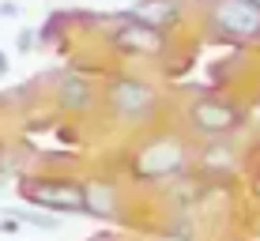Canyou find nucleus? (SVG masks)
Returning a JSON list of instances; mask_svg holds the SVG:
<instances>
[{"label": "nucleus", "mask_w": 260, "mask_h": 241, "mask_svg": "<svg viewBox=\"0 0 260 241\" xmlns=\"http://www.w3.org/2000/svg\"><path fill=\"white\" fill-rule=\"evenodd\" d=\"M204 162H208V166H222V169H230V166H234V155H230V151H226V155H204Z\"/></svg>", "instance_id": "obj_11"}, {"label": "nucleus", "mask_w": 260, "mask_h": 241, "mask_svg": "<svg viewBox=\"0 0 260 241\" xmlns=\"http://www.w3.org/2000/svg\"><path fill=\"white\" fill-rule=\"evenodd\" d=\"M19 49H34V34H30V30L19 34Z\"/></svg>", "instance_id": "obj_13"}, {"label": "nucleus", "mask_w": 260, "mask_h": 241, "mask_svg": "<svg viewBox=\"0 0 260 241\" xmlns=\"http://www.w3.org/2000/svg\"><path fill=\"white\" fill-rule=\"evenodd\" d=\"M57 98H60V106H64V110H87L94 94H91V87H87V79L64 76V79H60V87H57Z\"/></svg>", "instance_id": "obj_9"}, {"label": "nucleus", "mask_w": 260, "mask_h": 241, "mask_svg": "<svg viewBox=\"0 0 260 241\" xmlns=\"http://www.w3.org/2000/svg\"><path fill=\"white\" fill-rule=\"evenodd\" d=\"M113 46L124 53H136V57H162L166 53V34L151 30L143 23H124L121 30H113Z\"/></svg>", "instance_id": "obj_6"}, {"label": "nucleus", "mask_w": 260, "mask_h": 241, "mask_svg": "<svg viewBox=\"0 0 260 241\" xmlns=\"http://www.w3.org/2000/svg\"><path fill=\"white\" fill-rule=\"evenodd\" d=\"M128 19L166 34L170 26H177V19H181V8H177V0H140V4L128 12Z\"/></svg>", "instance_id": "obj_7"}, {"label": "nucleus", "mask_w": 260, "mask_h": 241, "mask_svg": "<svg viewBox=\"0 0 260 241\" xmlns=\"http://www.w3.org/2000/svg\"><path fill=\"white\" fill-rule=\"evenodd\" d=\"M87 215L98 219L117 215V189L110 181H87Z\"/></svg>", "instance_id": "obj_8"}, {"label": "nucleus", "mask_w": 260, "mask_h": 241, "mask_svg": "<svg viewBox=\"0 0 260 241\" xmlns=\"http://www.w3.org/2000/svg\"><path fill=\"white\" fill-rule=\"evenodd\" d=\"M19 219H23V222H30V226H38V230H57V226H60V219L42 215V211H19Z\"/></svg>", "instance_id": "obj_10"}, {"label": "nucleus", "mask_w": 260, "mask_h": 241, "mask_svg": "<svg viewBox=\"0 0 260 241\" xmlns=\"http://www.w3.org/2000/svg\"><path fill=\"white\" fill-rule=\"evenodd\" d=\"M8 72V57H4V49H0V76Z\"/></svg>", "instance_id": "obj_15"}, {"label": "nucleus", "mask_w": 260, "mask_h": 241, "mask_svg": "<svg viewBox=\"0 0 260 241\" xmlns=\"http://www.w3.org/2000/svg\"><path fill=\"white\" fill-rule=\"evenodd\" d=\"M19 226H23V219H19V215L0 219V230H4V234H19Z\"/></svg>", "instance_id": "obj_12"}, {"label": "nucleus", "mask_w": 260, "mask_h": 241, "mask_svg": "<svg viewBox=\"0 0 260 241\" xmlns=\"http://www.w3.org/2000/svg\"><path fill=\"white\" fill-rule=\"evenodd\" d=\"M110 106L121 121H147L155 110V94L140 79H113L110 87Z\"/></svg>", "instance_id": "obj_4"}, {"label": "nucleus", "mask_w": 260, "mask_h": 241, "mask_svg": "<svg viewBox=\"0 0 260 241\" xmlns=\"http://www.w3.org/2000/svg\"><path fill=\"white\" fill-rule=\"evenodd\" d=\"M211 26L219 34H230L238 42L260 38V0H215Z\"/></svg>", "instance_id": "obj_3"}, {"label": "nucleus", "mask_w": 260, "mask_h": 241, "mask_svg": "<svg viewBox=\"0 0 260 241\" xmlns=\"http://www.w3.org/2000/svg\"><path fill=\"white\" fill-rule=\"evenodd\" d=\"M185 166V144L174 136H158L151 144H143L132 158V177L136 181H158V177H170Z\"/></svg>", "instance_id": "obj_2"}, {"label": "nucleus", "mask_w": 260, "mask_h": 241, "mask_svg": "<svg viewBox=\"0 0 260 241\" xmlns=\"http://www.w3.org/2000/svg\"><path fill=\"white\" fill-rule=\"evenodd\" d=\"M23 200L60 215H87V181L76 177H26L19 185Z\"/></svg>", "instance_id": "obj_1"}, {"label": "nucleus", "mask_w": 260, "mask_h": 241, "mask_svg": "<svg viewBox=\"0 0 260 241\" xmlns=\"http://www.w3.org/2000/svg\"><path fill=\"white\" fill-rule=\"evenodd\" d=\"M253 192H256V196H260V181H256V185H253Z\"/></svg>", "instance_id": "obj_16"}, {"label": "nucleus", "mask_w": 260, "mask_h": 241, "mask_svg": "<svg viewBox=\"0 0 260 241\" xmlns=\"http://www.w3.org/2000/svg\"><path fill=\"white\" fill-rule=\"evenodd\" d=\"M189 124L204 136H226L241 124V110L230 102H219V98H200L189 110Z\"/></svg>", "instance_id": "obj_5"}, {"label": "nucleus", "mask_w": 260, "mask_h": 241, "mask_svg": "<svg viewBox=\"0 0 260 241\" xmlns=\"http://www.w3.org/2000/svg\"><path fill=\"white\" fill-rule=\"evenodd\" d=\"M0 15H19V4H0Z\"/></svg>", "instance_id": "obj_14"}]
</instances>
